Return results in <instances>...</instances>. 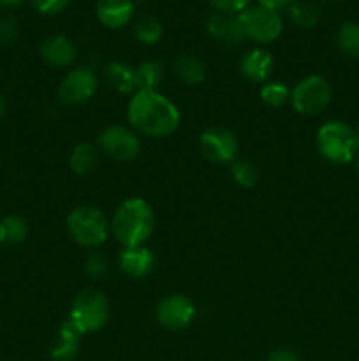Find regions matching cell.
<instances>
[{
    "label": "cell",
    "instance_id": "obj_1",
    "mask_svg": "<svg viewBox=\"0 0 359 361\" xmlns=\"http://www.w3.org/2000/svg\"><path fill=\"white\" fill-rule=\"evenodd\" d=\"M129 122L151 137L171 136L180 127L178 108L165 95L151 90H139L132 95L127 108Z\"/></svg>",
    "mask_w": 359,
    "mask_h": 361
},
{
    "label": "cell",
    "instance_id": "obj_2",
    "mask_svg": "<svg viewBox=\"0 0 359 361\" xmlns=\"http://www.w3.org/2000/svg\"><path fill=\"white\" fill-rule=\"evenodd\" d=\"M155 229L153 208L141 197H130L118 204L111 221L113 236L125 247H139Z\"/></svg>",
    "mask_w": 359,
    "mask_h": 361
},
{
    "label": "cell",
    "instance_id": "obj_3",
    "mask_svg": "<svg viewBox=\"0 0 359 361\" xmlns=\"http://www.w3.org/2000/svg\"><path fill=\"white\" fill-rule=\"evenodd\" d=\"M317 148L319 154L331 164H348L355 157L359 148L358 136L348 123L331 120L317 130Z\"/></svg>",
    "mask_w": 359,
    "mask_h": 361
},
{
    "label": "cell",
    "instance_id": "obj_4",
    "mask_svg": "<svg viewBox=\"0 0 359 361\" xmlns=\"http://www.w3.org/2000/svg\"><path fill=\"white\" fill-rule=\"evenodd\" d=\"M109 319V302L101 291L94 288L83 289L77 293L70 307L69 321L81 331L90 334L97 331L108 323Z\"/></svg>",
    "mask_w": 359,
    "mask_h": 361
},
{
    "label": "cell",
    "instance_id": "obj_5",
    "mask_svg": "<svg viewBox=\"0 0 359 361\" xmlns=\"http://www.w3.org/2000/svg\"><path fill=\"white\" fill-rule=\"evenodd\" d=\"M67 229L76 243L83 247H99L109 235L106 215L94 207H77L67 217Z\"/></svg>",
    "mask_w": 359,
    "mask_h": 361
},
{
    "label": "cell",
    "instance_id": "obj_6",
    "mask_svg": "<svg viewBox=\"0 0 359 361\" xmlns=\"http://www.w3.org/2000/svg\"><path fill=\"white\" fill-rule=\"evenodd\" d=\"M333 92H331L329 81L319 74L306 76L292 88L291 102L292 108L299 115L313 116L322 113L329 106Z\"/></svg>",
    "mask_w": 359,
    "mask_h": 361
},
{
    "label": "cell",
    "instance_id": "obj_7",
    "mask_svg": "<svg viewBox=\"0 0 359 361\" xmlns=\"http://www.w3.org/2000/svg\"><path fill=\"white\" fill-rule=\"evenodd\" d=\"M238 18L245 39L260 42V44L273 42L284 30V23H282L278 11L267 9V7L263 6L246 7L245 11L238 14Z\"/></svg>",
    "mask_w": 359,
    "mask_h": 361
},
{
    "label": "cell",
    "instance_id": "obj_8",
    "mask_svg": "<svg viewBox=\"0 0 359 361\" xmlns=\"http://www.w3.org/2000/svg\"><path fill=\"white\" fill-rule=\"evenodd\" d=\"M199 148L204 159L213 164H231L238 154V140L224 127H211L201 134Z\"/></svg>",
    "mask_w": 359,
    "mask_h": 361
},
{
    "label": "cell",
    "instance_id": "obj_9",
    "mask_svg": "<svg viewBox=\"0 0 359 361\" xmlns=\"http://www.w3.org/2000/svg\"><path fill=\"white\" fill-rule=\"evenodd\" d=\"M99 147L108 157L120 162L134 161L141 150L139 140L122 126L106 127L99 136Z\"/></svg>",
    "mask_w": 359,
    "mask_h": 361
},
{
    "label": "cell",
    "instance_id": "obj_10",
    "mask_svg": "<svg viewBox=\"0 0 359 361\" xmlns=\"http://www.w3.org/2000/svg\"><path fill=\"white\" fill-rule=\"evenodd\" d=\"M155 317L164 328L178 331L190 326L196 317V307L187 296L169 295L158 302L157 309H155Z\"/></svg>",
    "mask_w": 359,
    "mask_h": 361
},
{
    "label": "cell",
    "instance_id": "obj_11",
    "mask_svg": "<svg viewBox=\"0 0 359 361\" xmlns=\"http://www.w3.org/2000/svg\"><path fill=\"white\" fill-rule=\"evenodd\" d=\"M97 90V76L94 71L81 67L67 74L58 87V99L63 104H81L94 97Z\"/></svg>",
    "mask_w": 359,
    "mask_h": 361
},
{
    "label": "cell",
    "instance_id": "obj_12",
    "mask_svg": "<svg viewBox=\"0 0 359 361\" xmlns=\"http://www.w3.org/2000/svg\"><path fill=\"white\" fill-rule=\"evenodd\" d=\"M206 32L215 42L232 48V46L241 44L245 34H243L241 23H239L238 14L220 13L215 11L206 18Z\"/></svg>",
    "mask_w": 359,
    "mask_h": 361
},
{
    "label": "cell",
    "instance_id": "obj_13",
    "mask_svg": "<svg viewBox=\"0 0 359 361\" xmlns=\"http://www.w3.org/2000/svg\"><path fill=\"white\" fill-rule=\"evenodd\" d=\"M39 53H41V59L55 69L69 67L76 60V46L65 35L48 37L39 48Z\"/></svg>",
    "mask_w": 359,
    "mask_h": 361
},
{
    "label": "cell",
    "instance_id": "obj_14",
    "mask_svg": "<svg viewBox=\"0 0 359 361\" xmlns=\"http://www.w3.org/2000/svg\"><path fill=\"white\" fill-rule=\"evenodd\" d=\"M120 270L125 275L132 279H143L153 270L155 267V256L150 249L139 245V247H125L120 254Z\"/></svg>",
    "mask_w": 359,
    "mask_h": 361
},
{
    "label": "cell",
    "instance_id": "obj_15",
    "mask_svg": "<svg viewBox=\"0 0 359 361\" xmlns=\"http://www.w3.org/2000/svg\"><path fill=\"white\" fill-rule=\"evenodd\" d=\"M97 20L104 27L122 28L132 20L134 16V2L132 0H99L95 6Z\"/></svg>",
    "mask_w": 359,
    "mask_h": 361
},
{
    "label": "cell",
    "instance_id": "obj_16",
    "mask_svg": "<svg viewBox=\"0 0 359 361\" xmlns=\"http://www.w3.org/2000/svg\"><path fill=\"white\" fill-rule=\"evenodd\" d=\"M239 71L252 83H264L273 71V56L266 49H250L243 55Z\"/></svg>",
    "mask_w": 359,
    "mask_h": 361
},
{
    "label": "cell",
    "instance_id": "obj_17",
    "mask_svg": "<svg viewBox=\"0 0 359 361\" xmlns=\"http://www.w3.org/2000/svg\"><path fill=\"white\" fill-rule=\"evenodd\" d=\"M83 337L80 330L70 323L69 319L60 326L58 335H56L55 344L51 345V360L53 361H70L77 355L80 349V341Z\"/></svg>",
    "mask_w": 359,
    "mask_h": 361
},
{
    "label": "cell",
    "instance_id": "obj_18",
    "mask_svg": "<svg viewBox=\"0 0 359 361\" xmlns=\"http://www.w3.org/2000/svg\"><path fill=\"white\" fill-rule=\"evenodd\" d=\"M106 81L115 88L120 94H130V92L137 90L136 81V69L123 62H111L106 66L104 69Z\"/></svg>",
    "mask_w": 359,
    "mask_h": 361
},
{
    "label": "cell",
    "instance_id": "obj_19",
    "mask_svg": "<svg viewBox=\"0 0 359 361\" xmlns=\"http://www.w3.org/2000/svg\"><path fill=\"white\" fill-rule=\"evenodd\" d=\"M175 69L176 78H178L182 83L190 85H201L206 78V67H204L203 60L196 55H182L175 60Z\"/></svg>",
    "mask_w": 359,
    "mask_h": 361
},
{
    "label": "cell",
    "instance_id": "obj_20",
    "mask_svg": "<svg viewBox=\"0 0 359 361\" xmlns=\"http://www.w3.org/2000/svg\"><path fill=\"white\" fill-rule=\"evenodd\" d=\"M99 162V154L94 145L80 143L73 148L69 155V166L76 175H87L94 171Z\"/></svg>",
    "mask_w": 359,
    "mask_h": 361
},
{
    "label": "cell",
    "instance_id": "obj_21",
    "mask_svg": "<svg viewBox=\"0 0 359 361\" xmlns=\"http://www.w3.org/2000/svg\"><path fill=\"white\" fill-rule=\"evenodd\" d=\"M334 42L340 53L348 59H359V23L345 21L340 25L334 35Z\"/></svg>",
    "mask_w": 359,
    "mask_h": 361
},
{
    "label": "cell",
    "instance_id": "obj_22",
    "mask_svg": "<svg viewBox=\"0 0 359 361\" xmlns=\"http://www.w3.org/2000/svg\"><path fill=\"white\" fill-rule=\"evenodd\" d=\"M162 78H164V66L158 60H146L136 67V81L137 92L151 90L157 92L160 87Z\"/></svg>",
    "mask_w": 359,
    "mask_h": 361
},
{
    "label": "cell",
    "instance_id": "obj_23",
    "mask_svg": "<svg viewBox=\"0 0 359 361\" xmlns=\"http://www.w3.org/2000/svg\"><path fill=\"white\" fill-rule=\"evenodd\" d=\"M28 235V226L20 215H7L0 219V243L4 245H18L25 242Z\"/></svg>",
    "mask_w": 359,
    "mask_h": 361
},
{
    "label": "cell",
    "instance_id": "obj_24",
    "mask_svg": "<svg viewBox=\"0 0 359 361\" xmlns=\"http://www.w3.org/2000/svg\"><path fill=\"white\" fill-rule=\"evenodd\" d=\"M289 20L294 25L301 28H312L319 21V7L308 0H294L291 6L287 7Z\"/></svg>",
    "mask_w": 359,
    "mask_h": 361
},
{
    "label": "cell",
    "instance_id": "obj_25",
    "mask_svg": "<svg viewBox=\"0 0 359 361\" xmlns=\"http://www.w3.org/2000/svg\"><path fill=\"white\" fill-rule=\"evenodd\" d=\"M164 35V27L160 21L153 16H141L134 23V37L141 42V44H157Z\"/></svg>",
    "mask_w": 359,
    "mask_h": 361
},
{
    "label": "cell",
    "instance_id": "obj_26",
    "mask_svg": "<svg viewBox=\"0 0 359 361\" xmlns=\"http://www.w3.org/2000/svg\"><path fill=\"white\" fill-rule=\"evenodd\" d=\"M291 99V88L282 81H271L260 88V101L270 108H280Z\"/></svg>",
    "mask_w": 359,
    "mask_h": 361
},
{
    "label": "cell",
    "instance_id": "obj_27",
    "mask_svg": "<svg viewBox=\"0 0 359 361\" xmlns=\"http://www.w3.org/2000/svg\"><path fill=\"white\" fill-rule=\"evenodd\" d=\"M231 176L238 185L245 187V189H250L257 183L259 180V173H257V168L248 161H234L231 164Z\"/></svg>",
    "mask_w": 359,
    "mask_h": 361
},
{
    "label": "cell",
    "instance_id": "obj_28",
    "mask_svg": "<svg viewBox=\"0 0 359 361\" xmlns=\"http://www.w3.org/2000/svg\"><path fill=\"white\" fill-rule=\"evenodd\" d=\"M84 270H87L88 277L102 279L108 274V259H106L104 254L92 252L84 261Z\"/></svg>",
    "mask_w": 359,
    "mask_h": 361
},
{
    "label": "cell",
    "instance_id": "obj_29",
    "mask_svg": "<svg viewBox=\"0 0 359 361\" xmlns=\"http://www.w3.org/2000/svg\"><path fill=\"white\" fill-rule=\"evenodd\" d=\"M32 6L44 16H55L69 6V0H32Z\"/></svg>",
    "mask_w": 359,
    "mask_h": 361
},
{
    "label": "cell",
    "instance_id": "obj_30",
    "mask_svg": "<svg viewBox=\"0 0 359 361\" xmlns=\"http://www.w3.org/2000/svg\"><path fill=\"white\" fill-rule=\"evenodd\" d=\"M20 35V28L14 18H0V44H13Z\"/></svg>",
    "mask_w": 359,
    "mask_h": 361
},
{
    "label": "cell",
    "instance_id": "obj_31",
    "mask_svg": "<svg viewBox=\"0 0 359 361\" xmlns=\"http://www.w3.org/2000/svg\"><path fill=\"white\" fill-rule=\"evenodd\" d=\"M211 6L215 7V11H220V13H241L248 7L250 0H208Z\"/></svg>",
    "mask_w": 359,
    "mask_h": 361
},
{
    "label": "cell",
    "instance_id": "obj_32",
    "mask_svg": "<svg viewBox=\"0 0 359 361\" xmlns=\"http://www.w3.org/2000/svg\"><path fill=\"white\" fill-rule=\"evenodd\" d=\"M267 361H301V358L294 351H291V349H275L267 356Z\"/></svg>",
    "mask_w": 359,
    "mask_h": 361
},
{
    "label": "cell",
    "instance_id": "obj_33",
    "mask_svg": "<svg viewBox=\"0 0 359 361\" xmlns=\"http://www.w3.org/2000/svg\"><path fill=\"white\" fill-rule=\"evenodd\" d=\"M257 2H259V6L267 7V9L278 11L284 9V7H289L294 0H257Z\"/></svg>",
    "mask_w": 359,
    "mask_h": 361
},
{
    "label": "cell",
    "instance_id": "obj_34",
    "mask_svg": "<svg viewBox=\"0 0 359 361\" xmlns=\"http://www.w3.org/2000/svg\"><path fill=\"white\" fill-rule=\"evenodd\" d=\"M23 0H0V6L4 7H18Z\"/></svg>",
    "mask_w": 359,
    "mask_h": 361
},
{
    "label": "cell",
    "instance_id": "obj_35",
    "mask_svg": "<svg viewBox=\"0 0 359 361\" xmlns=\"http://www.w3.org/2000/svg\"><path fill=\"white\" fill-rule=\"evenodd\" d=\"M4 113H6V101H4V97L0 95V116H4Z\"/></svg>",
    "mask_w": 359,
    "mask_h": 361
},
{
    "label": "cell",
    "instance_id": "obj_36",
    "mask_svg": "<svg viewBox=\"0 0 359 361\" xmlns=\"http://www.w3.org/2000/svg\"><path fill=\"white\" fill-rule=\"evenodd\" d=\"M320 2H326V4H338V2H341V0H320Z\"/></svg>",
    "mask_w": 359,
    "mask_h": 361
},
{
    "label": "cell",
    "instance_id": "obj_37",
    "mask_svg": "<svg viewBox=\"0 0 359 361\" xmlns=\"http://www.w3.org/2000/svg\"><path fill=\"white\" fill-rule=\"evenodd\" d=\"M355 136H358V143H359V126H358V130H355Z\"/></svg>",
    "mask_w": 359,
    "mask_h": 361
},
{
    "label": "cell",
    "instance_id": "obj_38",
    "mask_svg": "<svg viewBox=\"0 0 359 361\" xmlns=\"http://www.w3.org/2000/svg\"><path fill=\"white\" fill-rule=\"evenodd\" d=\"M355 168H358V175H359V159H358V166H355Z\"/></svg>",
    "mask_w": 359,
    "mask_h": 361
}]
</instances>
